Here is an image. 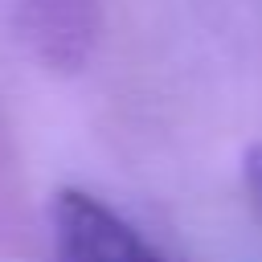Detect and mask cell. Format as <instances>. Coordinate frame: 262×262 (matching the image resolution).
<instances>
[{"label":"cell","instance_id":"obj_1","mask_svg":"<svg viewBox=\"0 0 262 262\" xmlns=\"http://www.w3.org/2000/svg\"><path fill=\"white\" fill-rule=\"evenodd\" d=\"M57 262H168L115 209L82 188H61L49 205Z\"/></svg>","mask_w":262,"mask_h":262},{"label":"cell","instance_id":"obj_2","mask_svg":"<svg viewBox=\"0 0 262 262\" xmlns=\"http://www.w3.org/2000/svg\"><path fill=\"white\" fill-rule=\"evenodd\" d=\"M16 29L25 45L53 70H78L98 37L94 0H20Z\"/></svg>","mask_w":262,"mask_h":262},{"label":"cell","instance_id":"obj_3","mask_svg":"<svg viewBox=\"0 0 262 262\" xmlns=\"http://www.w3.org/2000/svg\"><path fill=\"white\" fill-rule=\"evenodd\" d=\"M242 180H246L254 205L262 209V143H254V147L242 156Z\"/></svg>","mask_w":262,"mask_h":262}]
</instances>
